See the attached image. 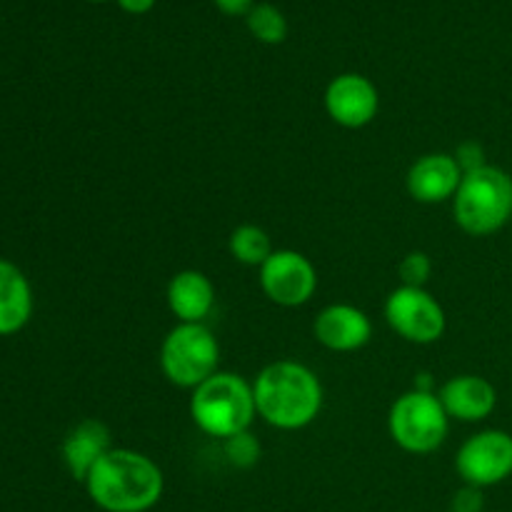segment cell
I'll return each mask as SVG.
<instances>
[{
  "instance_id": "4fadbf2b",
  "label": "cell",
  "mask_w": 512,
  "mask_h": 512,
  "mask_svg": "<svg viewBox=\"0 0 512 512\" xmlns=\"http://www.w3.org/2000/svg\"><path fill=\"white\" fill-rule=\"evenodd\" d=\"M438 398L448 418L460 423H483L498 408V390L483 375L465 373L445 380Z\"/></svg>"
},
{
  "instance_id": "ba28073f",
  "label": "cell",
  "mask_w": 512,
  "mask_h": 512,
  "mask_svg": "<svg viewBox=\"0 0 512 512\" xmlns=\"http://www.w3.org/2000/svg\"><path fill=\"white\" fill-rule=\"evenodd\" d=\"M463 485L470 488H495L512 475V435L508 430L488 428L470 435L455 455Z\"/></svg>"
},
{
  "instance_id": "277c9868",
  "label": "cell",
  "mask_w": 512,
  "mask_h": 512,
  "mask_svg": "<svg viewBox=\"0 0 512 512\" xmlns=\"http://www.w3.org/2000/svg\"><path fill=\"white\" fill-rule=\"evenodd\" d=\"M455 223L473 238L500 233L512 220V175L498 165H483L463 175L453 198Z\"/></svg>"
},
{
  "instance_id": "9a60e30c",
  "label": "cell",
  "mask_w": 512,
  "mask_h": 512,
  "mask_svg": "<svg viewBox=\"0 0 512 512\" xmlns=\"http://www.w3.org/2000/svg\"><path fill=\"white\" fill-rule=\"evenodd\" d=\"M110 445V430L108 425L100 423V420H80L68 435H65L63 445H60V453H63V463L68 468V473L73 475V480L85 483V478L90 475V470L98 465V460L103 458Z\"/></svg>"
},
{
  "instance_id": "484cf974",
  "label": "cell",
  "mask_w": 512,
  "mask_h": 512,
  "mask_svg": "<svg viewBox=\"0 0 512 512\" xmlns=\"http://www.w3.org/2000/svg\"><path fill=\"white\" fill-rule=\"evenodd\" d=\"M93 3H103V0H93Z\"/></svg>"
},
{
  "instance_id": "d4e9b609",
  "label": "cell",
  "mask_w": 512,
  "mask_h": 512,
  "mask_svg": "<svg viewBox=\"0 0 512 512\" xmlns=\"http://www.w3.org/2000/svg\"><path fill=\"white\" fill-rule=\"evenodd\" d=\"M413 390H420V393H435V385H433V380H430V373L415 375Z\"/></svg>"
},
{
  "instance_id": "44dd1931",
  "label": "cell",
  "mask_w": 512,
  "mask_h": 512,
  "mask_svg": "<svg viewBox=\"0 0 512 512\" xmlns=\"http://www.w3.org/2000/svg\"><path fill=\"white\" fill-rule=\"evenodd\" d=\"M455 160H458L460 170L465 173H473V170L483 168V165H488V160H485V150L483 145L475 143V140H465V143L458 145V150H455Z\"/></svg>"
},
{
  "instance_id": "8fae6325",
  "label": "cell",
  "mask_w": 512,
  "mask_h": 512,
  "mask_svg": "<svg viewBox=\"0 0 512 512\" xmlns=\"http://www.w3.org/2000/svg\"><path fill=\"white\" fill-rule=\"evenodd\" d=\"M313 335L323 348L333 353H355L373 338L368 313L350 303L325 305L313 323Z\"/></svg>"
},
{
  "instance_id": "5bb4252c",
  "label": "cell",
  "mask_w": 512,
  "mask_h": 512,
  "mask_svg": "<svg viewBox=\"0 0 512 512\" xmlns=\"http://www.w3.org/2000/svg\"><path fill=\"white\" fill-rule=\"evenodd\" d=\"M165 300L178 323H205L215 308V285L200 270H180L170 278Z\"/></svg>"
},
{
  "instance_id": "6da1fadb",
  "label": "cell",
  "mask_w": 512,
  "mask_h": 512,
  "mask_svg": "<svg viewBox=\"0 0 512 512\" xmlns=\"http://www.w3.org/2000/svg\"><path fill=\"white\" fill-rule=\"evenodd\" d=\"M88 498L105 512H148L165 493L160 465L145 453L110 448L85 478Z\"/></svg>"
},
{
  "instance_id": "7402d4cb",
  "label": "cell",
  "mask_w": 512,
  "mask_h": 512,
  "mask_svg": "<svg viewBox=\"0 0 512 512\" xmlns=\"http://www.w3.org/2000/svg\"><path fill=\"white\" fill-rule=\"evenodd\" d=\"M485 510V498L480 488H470L463 485L458 493L450 500V512H483Z\"/></svg>"
},
{
  "instance_id": "3957f363",
  "label": "cell",
  "mask_w": 512,
  "mask_h": 512,
  "mask_svg": "<svg viewBox=\"0 0 512 512\" xmlns=\"http://www.w3.org/2000/svg\"><path fill=\"white\" fill-rule=\"evenodd\" d=\"M190 418L205 435L228 440L250 430L258 418L253 398V383L235 373H218L190 390Z\"/></svg>"
},
{
  "instance_id": "9c48e42d",
  "label": "cell",
  "mask_w": 512,
  "mask_h": 512,
  "mask_svg": "<svg viewBox=\"0 0 512 512\" xmlns=\"http://www.w3.org/2000/svg\"><path fill=\"white\" fill-rule=\"evenodd\" d=\"M258 275L265 298L280 308H300L310 303L318 290V270L298 250H273V255L258 268Z\"/></svg>"
},
{
  "instance_id": "7c38bea8",
  "label": "cell",
  "mask_w": 512,
  "mask_h": 512,
  "mask_svg": "<svg viewBox=\"0 0 512 512\" xmlns=\"http://www.w3.org/2000/svg\"><path fill=\"white\" fill-rule=\"evenodd\" d=\"M463 183V170L453 153H428L415 160L408 170V193L415 203L438 205L453 200Z\"/></svg>"
},
{
  "instance_id": "8992f818",
  "label": "cell",
  "mask_w": 512,
  "mask_h": 512,
  "mask_svg": "<svg viewBox=\"0 0 512 512\" xmlns=\"http://www.w3.org/2000/svg\"><path fill=\"white\" fill-rule=\"evenodd\" d=\"M448 430L450 418L438 393L408 390L390 405L388 433L393 443L405 453H435L448 438Z\"/></svg>"
},
{
  "instance_id": "cb8c5ba5",
  "label": "cell",
  "mask_w": 512,
  "mask_h": 512,
  "mask_svg": "<svg viewBox=\"0 0 512 512\" xmlns=\"http://www.w3.org/2000/svg\"><path fill=\"white\" fill-rule=\"evenodd\" d=\"M155 3H158V0H118L120 8H123L125 13H130V15L150 13V10L155 8Z\"/></svg>"
},
{
  "instance_id": "5b68a950",
  "label": "cell",
  "mask_w": 512,
  "mask_h": 512,
  "mask_svg": "<svg viewBox=\"0 0 512 512\" xmlns=\"http://www.w3.org/2000/svg\"><path fill=\"white\" fill-rule=\"evenodd\" d=\"M158 363L170 385L195 390L218 373V338L205 323H178L163 338Z\"/></svg>"
},
{
  "instance_id": "ffe728a7",
  "label": "cell",
  "mask_w": 512,
  "mask_h": 512,
  "mask_svg": "<svg viewBox=\"0 0 512 512\" xmlns=\"http://www.w3.org/2000/svg\"><path fill=\"white\" fill-rule=\"evenodd\" d=\"M400 283L408 285V288H425V283L433 275V260L423 250H413V253L405 255L398 265Z\"/></svg>"
},
{
  "instance_id": "30bf717a",
  "label": "cell",
  "mask_w": 512,
  "mask_h": 512,
  "mask_svg": "<svg viewBox=\"0 0 512 512\" xmlns=\"http://www.w3.org/2000/svg\"><path fill=\"white\" fill-rule=\"evenodd\" d=\"M380 93L370 78L360 73H343L325 88V113L340 128L360 130L378 118Z\"/></svg>"
},
{
  "instance_id": "2e32d148",
  "label": "cell",
  "mask_w": 512,
  "mask_h": 512,
  "mask_svg": "<svg viewBox=\"0 0 512 512\" xmlns=\"http://www.w3.org/2000/svg\"><path fill=\"white\" fill-rule=\"evenodd\" d=\"M33 318V288L18 265L0 258V335L20 333Z\"/></svg>"
},
{
  "instance_id": "603a6c76",
  "label": "cell",
  "mask_w": 512,
  "mask_h": 512,
  "mask_svg": "<svg viewBox=\"0 0 512 512\" xmlns=\"http://www.w3.org/2000/svg\"><path fill=\"white\" fill-rule=\"evenodd\" d=\"M213 5L225 15H248V10L253 8L255 0H213Z\"/></svg>"
},
{
  "instance_id": "e0dca14e",
  "label": "cell",
  "mask_w": 512,
  "mask_h": 512,
  "mask_svg": "<svg viewBox=\"0 0 512 512\" xmlns=\"http://www.w3.org/2000/svg\"><path fill=\"white\" fill-rule=\"evenodd\" d=\"M228 250L235 263L248 265V268H260L265 260L273 255V240L260 225L243 223L230 233Z\"/></svg>"
},
{
  "instance_id": "52a82bcc",
  "label": "cell",
  "mask_w": 512,
  "mask_h": 512,
  "mask_svg": "<svg viewBox=\"0 0 512 512\" xmlns=\"http://www.w3.org/2000/svg\"><path fill=\"white\" fill-rule=\"evenodd\" d=\"M383 313L390 330L413 345L438 343L448 325L443 305L425 288L400 285L388 295Z\"/></svg>"
},
{
  "instance_id": "7a4b0ae2",
  "label": "cell",
  "mask_w": 512,
  "mask_h": 512,
  "mask_svg": "<svg viewBox=\"0 0 512 512\" xmlns=\"http://www.w3.org/2000/svg\"><path fill=\"white\" fill-rule=\"evenodd\" d=\"M258 418L275 430H303L318 420L323 410V385L318 375L295 360L265 365L253 380Z\"/></svg>"
},
{
  "instance_id": "ac0fdd59",
  "label": "cell",
  "mask_w": 512,
  "mask_h": 512,
  "mask_svg": "<svg viewBox=\"0 0 512 512\" xmlns=\"http://www.w3.org/2000/svg\"><path fill=\"white\" fill-rule=\"evenodd\" d=\"M250 35L265 45H280L288 38V18L273 3H255L245 15Z\"/></svg>"
},
{
  "instance_id": "d6986e66",
  "label": "cell",
  "mask_w": 512,
  "mask_h": 512,
  "mask_svg": "<svg viewBox=\"0 0 512 512\" xmlns=\"http://www.w3.org/2000/svg\"><path fill=\"white\" fill-rule=\"evenodd\" d=\"M223 450H225V458H228V463L233 465V468H240V470L253 468V465L260 460V443L248 433V430H245V433L233 435V438L223 440Z\"/></svg>"
}]
</instances>
